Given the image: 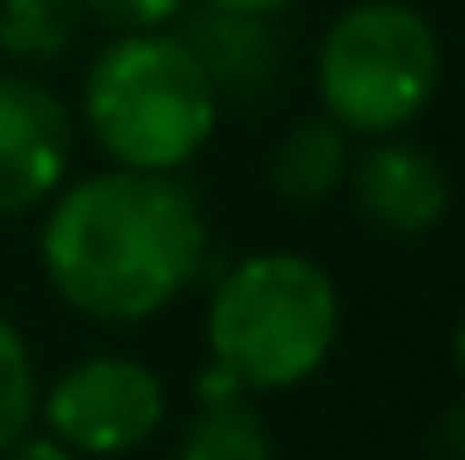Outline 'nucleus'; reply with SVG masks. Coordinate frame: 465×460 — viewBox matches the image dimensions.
<instances>
[{
  "instance_id": "obj_1",
  "label": "nucleus",
  "mask_w": 465,
  "mask_h": 460,
  "mask_svg": "<svg viewBox=\"0 0 465 460\" xmlns=\"http://www.w3.org/2000/svg\"><path fill=\"white\" fill-rule=\"evenodd\" d=\"M206 249V206L179 174L119 163L60 185L38 228V265L49 287L104 325L163 315L201 276Z\"/></svg>"
},
{
  "instance_id": "obj_9",
  "label": "nucleus",
  "mask_w": 465,
  "mask_h": 460,
  "mask_svg": "<svg viewBox=\"0 0 465 460\" xmlns=\"http://www.w3.org/2000/svg\"><path fill=\"white\" fill-rule=\"evenodd\" d=\"M357 135L341 130L331 115H309L287 125V135L271 152V190L287 206H325L331 195L347 190Z\"/></svg>"
},
{
  "instance_id": "obj_6",
  "label": "nucleus",
  "mask_w": 465,
  "mask_h": 460,
  "mask_svg": "<svg viewBox=\"0 0 465 460\" xmlns=\"http://www.w3.org/2000/svg\"><path fill=\"white\" fill-rule=\"evenodd\" d=\"M76 157V109L27 71H0V217L49 206Z\"/></svg>"
},
{
  "instance_id": "obj_13",
  "label": "nucleus",
  "mask_w": 465,
  "mask_h": 460,
  "mask_svg": "<svg viewBox=\"0 0 465 460\" xmlns=\"http://www.w3.org/2000/svg\"><path fill=\"white\" fill-rule=\"evenodd\" d=\"M82 5H87V27H104L109 38L179 27V16L190 11V0H82Z\"/></svg>"
},
{
  "instance_id": "obj_16",
  "label": "nucleus",
  "mask_w": 465,
  "mask_h": 460,
  "mask_svg": "<svg viewBox=\"0 0 465 460\" xmlns=\"http://www.w3.org/2000/svg\"><path fill=\"white\" fill-rule=\"evenodd\" d=\"M190 5H217V11H243V16H287L298 0H190Z\"/></svg>"
},
{
  "instance_id": "obj_4",
  "label": "nucleus",
  "mask_w": 465,
  "mask_h": 460,
  "mask_svg": "<svg viewBox=\"0 0 465 460\" xmlns=\"http://www.w3.org/2000/svg\"><path fill=\"white\" fill-rule=\"evenodd\" d=\"M444 87V38L411 0H351L314 49L320 115L357 141L401 135L433 109Z\"/></svg>"
},
{
  "instance_id": "obj_15",
  "label": "nucleus",
  "mask_w": 465,
  "mask_h": 460,
  "mask_svg": "<svg viewBox=\"0 0 465 460\" xmlns=\"http://www.w3.org/2000/svg\"><path fill=\"white\" fill-rule=\"evenodd\" d=\"M0 460H76V450H65L54 434H22L16 445H5Z\"/></svg>"
},
{
  "instance_id": "obj_2",
  "label": "nucleus",
  "mask_w": 465,
  "mask_h": 460,
  "mask_svg": "<svg viewBox=\"0 0 465 460\" xmlns=\"http://www.w3.org/2000/svg\"><path fill=\"white\" fill-rule=\"evenodd\" d=\"M82 130L119 168L179 174L217 135L223 93L179 27L119 33L82 71Z\"/></svg>"
},
{
  "instance_id": "obj_10",
  "label": "nucleus",
  "mask_w": 465,
  "mask_h": 460,
  "mask_svg": "<svg viewBox=\"0 0 465 460\" xmlns=\"http://www.w3.org/2000/svg\"><path fill=\"white\" fill-rule=\"evenodd\" d=\"M87 33L82 0H0V55L16 71H44Z\"/></svg>"
},
{
  "instance_id": "obj_5",
  "label": "nucleus",
  "mask_w": 465,
  "mask_h": 460,
  "mask_svg": "<svg viewBox=\"0 0 465 460\" xmlns=\"http://www.w3.org/2000/svg\"><path fill=\"white\" fill-rule=\"evenodd\" d=\"M38 412L76 455H130L163 428L168 390L135 357H87L49 385Z\"/></svg>"
},
{
  "instance_id": "obj_11",
  "label": "nucleus",
  "mask_w": 465,
  "mask_h": 460,
  "mask_svg": "<svg viewBox=\"0 0 465 460\" xmlns=\"http://www.w3.org/2000/svg\"><path fill=\"white\" fill-rule=\"evenodd\" d=\"M179 460H276V445L265 417L243 395H223L201 401V412L179 439Z\"/></svg>"
},
{
  "instance_id": "obj_3",
  "label": "nucleus",
  "mask_w": 465,
  "mask_h": 460,
  "mask_svg": "<svg viewBox=\"0 0 465 460\" xmlns=\"http://www.w3.org/2000/svg\"><path fill=\"white\" fill-rule=\"evenodd\" d=\"M341 336V293L331 271L298 249L243 255L212 293L206 342L243 390H292Z\"/></svg>"
},
{
  "instance_id": "obj_14",
  "label": "nucleus",
  "mask_w": 465,
  "mask_h": 460,
  "mask_svg": "<svg viewBox=\"0 0 465 460\" xmlns=\"http://www.w3.org/2000/svg\"><path fill=\"white\" fill-rule=\"evenodd\" d=\"M433 460H465V401L433 423Z\"/></svg>"
},
{
  "instance_id": "obj_8",
  "label": "nucleus",
  "mask_w": 465,
  "mask_h": 460,
  "mask_svg": "<svg viewBox=\"0 0 465 460\" xmlns=\"http://www.w3.org/2000/svg\"><path fill=\"white\" fill-rule=\"evenodd\" d=\"M184 44L195 49L201 71L223 93V104L260 98L282 76V33L276 16H243V11H217V5H190L179 16Z\"/></svg>"
},
{
  "instance_id": "obj_7",
  "label": "nucleus",
  "mask_w": 465,
  "mask_h": 460,
  "mask_svg": "<svg viewBox=\"0 0 465 460\" xmlns=\"http://www.w3.org/2000/svg\"><path fill=\"white\" fill-rule=\"evenodd\" d=\"M347 185L357 195V212L395 238H422L450 217V168L406 130L373 135L351 157Z\"/></svg>"
},
{
  "instance_id": "obj_17",
  "label": "nucleus",
  "mask_w": 465,
  "mask_h": 460,
  "mask_svg": "<svg viewBox=\"0 0 465 460\" xmlns=\"http://www.w3.org/2000/svg\"><path fill=\"white\" fill-rule=\"evenodd\" d=\"M455 363H460V374H465V315H460V325H455Z\"/></svg>"
},
{
  "instance_id": "obj_12",
  "label": "nucleus",
  "mask_w": 465,
  "mask_h": 460,
  "mask_svg": "<svg viewBox=\"0 0 465 460\" xmlns=\"http://www.w3.org/2000/svg\"><path fill=\"white\" fill-rule=\"evenodd\" d=\"M38 417V374L22 331L0 315V450L16 445Z\"/></svg>"
}]
</instances>
